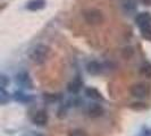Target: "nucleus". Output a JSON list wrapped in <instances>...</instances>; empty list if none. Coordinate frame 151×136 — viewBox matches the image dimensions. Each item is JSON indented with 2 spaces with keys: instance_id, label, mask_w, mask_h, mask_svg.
Listing matches in <instances>:
<instances>
[{
  "instance_id": "obj_1",
  "label": "nucleus",
  "mask_w": 151,
  "mask_h": 136,
  "mask_svg": "<svg viewBox=\"0 0 151 136\" xmlns=\"http://www.w3.org/2000/svg\"><path fill=\"white\" fill-rule=\"evenodd\" d=\"M135 23L141 30L144 39L151 41V15L149 13H141L135 17Z\"/></svg>"
},
{
  "instance_id": "obj_2",
  "label": "nucleus",
  "mask_w": 151,
  "mask_h": 136,
  "mask_svg": "<svg viewBox=\"0 0 151 136\" xmlns=\"http://www.w3.org/2000/svg\"><path fill=\"white\" fill-rule=\"evenodd\" d=\"M49 56V48L45 44H38L30 51V59L35 65H42Z\"/></svg>"
},
{
  "instance_id": "obj_3",
  "label": "nucleus",
  "mask_w": 151,
  "mask_h": 136,
  "mask_svg": "<svg viewBox=\"0 0 151 136\" xmlns=\"http://www.w3.org/2000/svg\"><path fill=\"white\" fill-rule=\"evenodd\" d=\"M151 87L149 84L145 83H140L136 84L134 86H132L131 89V94L135 98H145L150 94Z\"/></svg>"
},
{
  "instance_id": "obj_4",
  "label": "nucleus",
  "mask_w": 151,
  "mask_h": 136,
  "mask_svg": "<svg viewBox=\"0 0 151 136\" xmlns=\"http://www.w3.org/2000/svg\"><path fill=\"white\" fill-rule=\"evenodd\" d=\"M16 79H17V82L21 84L22 86H24V87H29V89H32V87H33V84H32V81H31L30 76H29L27 73H25V72H22V73L17 74Z\"/></svg>"
},
{
  "instance_id": "obj_5",
  "label": "nucleus",
  "mask_w": 151,
  "mask_h": 136,
  "mask_svg": "<svg viewBox=\"0 0 151 136\" xmlns=\"http://www.w3.org/2000/svg\"><path fill=\"white\" fill-rule=\"evenodd\" d=\"M33 122L38 126H45L48 122V115L43 110H40L33 116Z\"/></svg>"
},
{
  "instance_id": "obj_6",
  "label": "nucleus",
  "mask_w": 151,
  "mask_h": 136,
  "mask_svg": "<svg viewBox=\"0 0 151 136\" xmlns=\"http://www.w3.org/2000/svg\"><path fill=\"white\" fill-rule=\"evenodd\" d=\"M85 19H86V22L90 23V24H98V23H100L101 19H102L101 13L91 10V11L85 14Z\"/></svg>"
},
{
  "instance_id": "obj_7",
  "label": "nucleus",
  "mask_w": 151,
  "mask_h": 136,
  "mask_svg": "<svg viewBox=\"0 0 151 136\" xmlns=\"http://www.w3.org/2000/svg\"><path fill=\"white\" fill-rule=\"evenodd\" d=\"M45 0H31L30 2L27 4L26 8L29 10H32V11H37V10H40V9L45 8Z\"/></svg>"
},
{
  "instance_id": "obj_8",
  "label": "nucleus",
  "mask_w": 151,
  "mask_h": 136,
  "mask_svg": "<svg viewBox=\"0 0 151 136\" xmlns=\"http://www.w3.org/2000/svg\"><path fill=\"white\" fill-rule=\"evenodd\" d=\"M102 113H104V108L100 105H92L89 108V116L91 118H98L102 116Z\"/></svg>"
},
{
  "instance_id": "obj_9",
  "label": "nucleus",
  "mask_w": 151,
  "mask_h": 136,
  "mask_svg": "<svg viewBox=\"0 0 151 136\" xmlns=\"http://www.w3.org/2000/svg\"><path fill=\"white\" fill-rule=\"evenodd\" d=\"M86 70L92 75H98L99 73L102 70V66L97 61H91L86 66Z\"/></svg>"
},
{
  "instance_id": "obj_10",
  "label": "nucleus",
  "mask_w": 151,
  "mask_h": 136,
  "mask_svg": "<svg viewBox=\"0 0 151 136\" xmlns=\"http://www.w3.org/2000/svg\"><path fill=\"white\" fill-rule=\"evenodd\" d=\"M81 86H82L81 81H78V79H74L73 82H70V83L68 84L67 89L70 93H77V92L80 91V89H81Z\"/></svg>"
},
{
  "instance_id": "obj_11",
  "label": "nucleus",
  "mask_w": 151,
  "mask_h": 136,
  "mask_svg": "<svg viewBox=\"0 0 151 136\" xmlns=\"http://www.w3.org/2000/svg\"><path fill=\"white\" fill-rule=\"evenodd\" d=\"M85 93H86V95L89 98L93 99V100H100V99H102L101 93L98 90H96V89H86Z\"/></svg>"
},
{
  "instance_id": "obj_12",
  "label": "nucleus",
  "mask_w": 151,
  "mask_h": 136,
  "mask_svg": "<svg viewBox=\"0 0 151 136\" xmlns=\"http://www.w3.org/2000/svg\"><path fill=\"white\" fill-rule=\"evenodd\" d=\"M8 84H9V78L7 76L1 75V77H0V86H1V89H5Z\"/></svg>"
},
{
  "instance_id": "obj_13",
  "label": "nucleus",
  "mask_w": 151,
  "mask_h": 136,
  "mask_svg": "<svg viewBox=\"0 0 151 136\" xmlns=\"http://www.w3.org/2000/svg\"><path fill=\"white\" fill-rule=\"evenodd\" d=\"M141 74L150 77L151 76V66H144L142 69H141Z\"/></svg>"
},
{
  "instance_id": "obj_14",
  "label": "nucleus",
  "mask_w": 151,
  "mask_h": 136,
  "mask_svg": "<svg viewBox=\"0 0 151 136\" xmlns=\"http://www.w3.org/2000/svg\"><path fill=\"white\" fill-rule=\"evenodd\" d=\"M69 136H86L85 132L84 130H81V129H76V130H73Z\"/></svg>"
},
{
  "instance_id": "obj_15",
  "label": "nucleus",
  "mask_w": 151,
  "mask_h": 136,
  "mask_svg": "<svg viewBox=\"0 0 151 136\" xmlns=\"http://www.w3.org/2000/svg\"><path fill=\"white\" fill-rule=\"evenodd\" d=\"M0 98H1V103L2 105L6 102V99H9L8 94L5 92V89H1V91H0Z\"/></svg>"
},
{
  "instance_id": "obj_16",
  "label": "nucleus",
  "mask_w": 151,
  "mask_h": 136,
  "mask_svg": "<svg viewBox=\"0 0 151 136\" xmlns=\"http://www.w3.org/2000/svg\"><path fill=\"white\" fill-rule=\"evenodd\" d=\"M33 136H43V135H41V134H35V135H33Z\"/></svg>"
}]
</instances>
